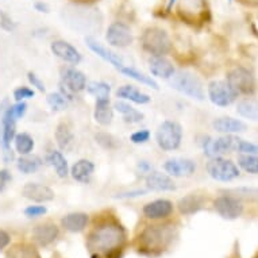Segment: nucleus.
Returning <instances> with one entry per match:
<instances>
[{
    "instance_id": "4c0bfd02",
    "label": "nucleus",
    "mask_w": 258,
    "mask_h": 258,
    "mask_svg": "<svg viewBox=\"0 0 258 258\" xmlns=\"http://www.w3.org/2000/svg\"><path fill=\"white\" fill-rule=\"evenodd\" d=\"M87 92L96 99H110L111 87L104 81H89L87 83Z\"/></svg>"
},
{
    "instance_id": "20e7f679",
    "label": "nucleus",
    "mask_w": 258,
    "mask_h": 258,
    "mask_svg": "<svg viewBox=\"0 0 258 258\" xmlns=\"http://www.w3.org/2000/svg\"><path fill=\"white\" fill-rule=\"evenodd\" d=\"M168 81L172 88L188 98L199 100V102H203L206 99L203 83L195 73L189 72V71H178V72H174L173 76Z\"/></svg>"
},
{
    "instance_id": "cd10ccee",
    "label": "nucleus",
    "mask_w": 258,
    "mask_h": 258,
    "mask_svg": "<svg viewBox=\"0 0 258 258\" xmlns=\"http://www.w3.org/2000/svg\"><path fill=\"white\" fill-rule=\"evenodd\" d=\"M89 223V215L85 212H71L61 219L62 227L69 233H81L87 229Z\"/></svg>"
},
{
    "instance_id": "79ce46f5",
    "label": "nucleus",
    "mask_w": 258,
    "mask_h": 258,
    "mask_svg": "<svg viewBox=\"0 0 258 258\" xmlns=\"http://www.w3.org/2000/svg\"><path fill=\"white\" fill-rule=\"evenodd\" d=\"M237 152L239 154H257L258 156V145L250 142V141H245L239 138L238 140Z\"/></svg>"
},
{
    "instance_id": "5fc2aeb1",
    "label": "nucleus",
    "mask_w": 258,
    "mask_h": 258,
    "mask_svg": "<svg viewBox=\"0 0 258 258\" xmlns=\"http://www.w3.org/2000/svg\"><path fill=\"white\" fill-rule=\"evenodd\" d=\"M35 7H37L41 13H47V7L45 5H37Z\"/></svg>"
},
{
    "instance_id": "f257e3e1",
    "label": "nucleus",
    "mask_w": 258,
    "mask_h": 258,
    "mask_svg": "<svg viewBox=\"0 0 258 258\" xmlns=\"http://www.w3.org/2000/svg\"><path fill=\"white\" fill-rule=\"evenodd\" d=\"M126 243V230L115 218L100 220L87 238L92 258H119Z\"/></svg>"
},
{
    "instance_id": "49530a36",
    "label": "nucleus",
    "mask_w": 258,
    "mask_h": 258,
    "mask_svg": "<svg viewBox=\"0 0 258 258\" xmlns=\"http://www.w3.org/2000/svg\"><path fill=\"white\" fill-rule=\"evenodd\" d=\"M149 192V189H141V188H137V189L133 190H126V192H120L118 195H115L116 199H133V198H140V196L146 195Z\"/></svg>"
},
{
    "instance_id": "ddd939ff",
    "label": "nucleus",
    "mask_w": 258,
    "mask_h": 258,
    "mask_svg": "<svg viewBox=\"0 0 258 258\" xmlns=\"http://www.w3.org/2000/svg\"><path fill=\"white\" fill-rule=\"evenodd\" d=\"M61 87L63 91L61 93L68 99L67 95L83 92L87 88V77L79 69L73 67H65L61 69Z\"/></svg>"
},
{
    "instance_id": "2f4dec72",
    "label": "nucleus",
    "mask_w": 258,
    "mask_h": 258,
    "mask_svg": "<svg viewBox=\"0 0 258 258\" xmlns=\"http://www.w3.org/2000/svg\"><path fill=\"white\" fill-rule=\"evenodd\" d=\"M47 162H49V165L55 170V173L57 176L61 178L68 177L69 174V165H68V161L65 158L62 153L59 152V150H51L49 154H47Z\"/></svg>"
},
{
    "instance_id": "37998d69",
    "label": "nucleus",
    "mask_w": 258,
    "mask_h": 258,
    "mask_svg": "<svg viewBox=\"0 0 258 258\" xmlns=\"http://www.w3.org/2000/svg\"><path fill=\"white\" fill-rule=\"evenodd\" d=\"M95 140L98 142L102 148L104 149H114L116 146V142H115L114 137L111 134H107V133H98L95 136Z\"/></svg>"
},
{
    "instance_id": "7ed1b4c3",
    "label": "nucleus",
    "mask_w": 258,
    "mask_h": 258,
    "mask_svg": "<svg viewBox=\"0 0 258 258\" xmlns=\"http://www.w3.org/2000/svg\"><path fill=\"white\" fill-rule=\"evenodd\" d=\"M176 14L180 21L190 27H203L211 22L208 0H176Z\"/></svg>"
},
{
    "instance_id": "c85d7f7f",
    "label": "nucleus",
    "mask_w": 258,
    "mask_h": 258,
    "mask_svg": "<svg viewBox=\"0 0 258 258\" xmlns=\"http://www.w3.org/2000/svg\"><path fill=\"white\" fill-rule=\"evenodd\" d=\"M54 137L55 142H57L58 148L61 149L62 152H69V150H72L73 145L76 142V137H75V133H73L72 127L65 122L58 123V126L55 127Z\"/></svg>"
},
{
    "instance_id": "5701e85b",
    "label": "nucleus",
    "mask_w": 258,
    "mask_h": 258,
    "mask_svg": "<svg viewBox=\"0 0 258 258\" xmlns=\"http://www.w3.org/2000/svg\"><path fill=\"white\" fill-rule=\"evenodd\" d=\"M149 71L153 76L162 80H169L176 72L173 63L165 55H152L149 58Z\"/></svg>"
},
{
    "instance_id": "a878e982",
    "label": "nucleus",
    "mask_w": 258,
    "mask_h": 258,
    "mask_svg": "<svg viewBox=\"0 0 258 258\" xmlns=\"http://www.w3.org/2000/svg\"><path fill=\"white\" fill-rule=\"evenodd\" d=\"M93 172H95V164L87 158H81V160L76 161L69 170L73 180L81 182V184H87V182L91 181Z\"/></svg>"
},
{
    "instance_id": "6ab92c4d",
    "label": "nucleus",
    "mask_w": 258,
    "mask_h": 258,
    "mask_svg": "<svg viewBox=\"0 0 258 258\" xmlns=\"http://www.w3.org/2000/svg\"><path fill=\"white\" fill-rule=\"evenodd\" d=\"M173 212V203L168 199H157L145 204L142 214L145 218L152 220H161L169 218Z\"/></svg>"
},
{
    "instance_id": "2eb2a0df",
    "label": "nucleus",
    "mask_w": 258,
    "mask_h": 258,
    "mask_svg": "<svg viewBox=\"0 0 258 258\" xmlns=\"http://www.w3.org/2000/svg\"><path fill=\"white\" fill-rule=\"evenodd\" d=\"M214 208L223 219L235 220L243 214V203L238 198L223 195L216 198Z\"/></svg>"
},
{
    "instance_id": "a19ab883",
    "label": "nucleus",
    "mask_w": 258,
    "mask_h": 258,
    "mask_svg": "<svg viewBox=\"0 0 258 258\" xmlns=\"http://www.w3.org/2000/svg\"><path fill=\"white\" fill-rule=\"evenodd\" d=\"M14 99H15V102H25L27 99H33L35 96L34 89H31L30 87H25V85H22V87H18V88L14 89Z\"/></svg>"
},
{
    "instance_id": "09e8293b",
    "label": "nucleus",
    "mask_w": 258,
    "mask_h": 258,
    "mask_svg": "<svg viewBox=\"0 0 258 258\" xmlns=\"http://www.w3.org/2000/svg\"><path fill=\"white\" fill-rule=\"evenodd\" d=\"M13 181V174L9 169H0V194L6 192L10 182Z\"/></svg>"
},
{
    "instance_id": "b1692460",
    "label": "nucleus",
    "mask_w": 258,
    "mask_h": 258,
    "mask_svg": "<svg viewBox=\"0 0 258 258\" xmlns=\"http://www.w3.org/2000/svg\"><path fill=\"white\" fill-rule=\"evenodd\" d=\"M212 127L216 133L220 134H230V136H235L239 133L246 132L245 122H242L241 119H235L233 116H220V118L214 119Z\"/></svg>"
},
{
    "instance_id": "864d4df0",
    "label": "nucleus",
    "mask_w": 258,
    "mask_h": 258,
    "mask_svg": "<svg viewBox=\"0 0 258 258\" xmlns=\"http://www.w3.org/2000/svg\"><path fill=\"white\" fill-rule=\"evenodd\" d=\"M138 168H140L141 170H144V172H146V173H149V172L152 170L150 165H149V164H148V161H141L140 164H138Z\"/></svg>"
},
{
    "instance_id": "c756f323",
    "label": "nucleus",
    "mask_w": 258,
    "mask_h": 258,
    "mask_svg": "<svg viewBox=\"0 0 258 258\" xmlns=\"http://www.w3.org/2000/svg\"><path fill=\"white\" fill-rule=\"evenodd\" d=\"M112 107L118 111L119 114L122 115L123 120L126 123H132V124H134V123L142 122L145 118L144 112H141V111H138L137 108H134V107H133L128 102H126V100H120V99H119V100H116V102L112 104Z\"/></svg>"
},
{
    "instance_id": "dca6fc26",
    "label": "nucleus",
    "mask_w": 258,
    "mask_h": 258,
    "mask_svg": "<svg viewBox=\"0 0 258 258\" xmlns=\"http://www.w3.org/2000/svg\"><path fill=\"white\" fill-rule=\"evenodd\" d=\"M22 196L27 200H31L34 203H47L54 200V190L50 186L39 182H27L22 188Z\"/></svg>"
},
{
    "instance_id": "9d476101",
    "label": "nucleus",
    "mask_w": 258,
    "mask_h": 258,
    "mask_svg": "<svg viewBox=\"0 0 258 258\" xmlns=\"http://www.w3.org/2000/svg\"><path fill=\"white\" fill-rule=\"evenodd\" d=\"M207 173L210 177L216 180V181L230 182L239 177L241 170L231 160L223 158V157H215L210 158V161L206 165Z\"/></svg>"
},
{
    "instance_id": "f704fd0d",
    "label": "nucleus",
    "mask_w": 258,
    "mask_h": 258,
    "mask_svg": "<svg viewBox=\"0 0 258 258\" xmlns=\"http://www.w3.org/2000/svg\"><path fill=\"white\" fill-rule=\"evenodd\" d=\"M237 112L242 118L258 122V102L254 99H242L237 104Z\"/></svg>"
},
{
    "instance_id": "a211bd4d",
    "label": "nucleus",
    "mask_w": 258,
    "mask_h": 258,
    "mask_svg": "<svg viewBox=\"0 0 258 258\" xmlns=\"http://www.w3.org/2000/svg\"><path fill=\"white\" fill-rule=\"evenodd\" d=\"M50 50L55 57H58L59 59H62L63 62L77 65V63H80L81 59H83V55H81L80 51L77 50L72 43H69L68 41H63V39L53 41V42L50 43Z\"/></svg>"
},
{
    "instance_id": "de8ad7c7",
    "label": "nucleus",
    "mask_w": 258,
    "mask_h": 258,
    "mask_svg": "<svg viewBox=\"0 0 258 258\" xmlns=\"http://www.w3.org/2000/svg\"><path fill=\"white\" fill-rule=\"evenodd\" d=\"M27 80H29L30 84L33 85V87H34L37 91H39V92H45V91H46L45 83L41 80V77H39L37 73H34V72L27 73Z\"/></svg>"
},
{
    "instance_id": "aec40b11",
    "label": "nucleus",
    "mask_w": 258,
    "mask_h": 258,
    "mask_svg": "<svg viewBox=\"0 0 258 258\" xmlns=\"http://www.w3.org/2000/svg\"><path fill=\"white\" fill-rule=\"evenodd\" d=\"M85 43L88 45L89 49H91L95 54L98 55V57H100L102 59H104V61H107L108 63H111V65H112L114 68L118 69V71L122 68V67L126 65L120 55L116 54L115 51L110 50L108 47H106L100 42H98L93 37H89V35L88 37H85Z\"/></svg>"
},
{
    "instance_id": "a18cd8bd",
    "label": "nucleus",
    "mask_w": 258,
    "mask_h": 258,
    "mask_svg": "<svg viewBox=\"0 0 258 258\" xmlns=\"http://www.w3.org/2000/svg\"><path fill=\"white\" fill-rule=\"evenodd\" d=\"M25 215L27 218H39V216L45 215L47 212V208L45 206H39V204H34V206H29L25 208Z\"/></svg>"
},
{
    "instance_id": "412c9836",
    "label": "nucleus",
    "mask_w": 258,
    "mask_h": 258,
    "mask_svg": "<svg viewBox=\"0 0 258 258\" xmlns=\"http://www.w3.org/2000/svg\"><path fill=\"white\" fill-rule=\"evenodd\" d=\"M145 182H146V188L149 190H154V192L176 190V184H174L173 178L168 173H162L158 170H150L145 178Z\"/></svg>"
},
{
    "instance_id": "473e14b6",
    "label": "nucleus",
    "mask_w": 258,
    "mask_h": 258,
    "mask_svg": "<svg viewBox=\"0 0 258 258\" xmlns=\"http://www.w3.org/2000/svg\"><path fill=\"white\" fill-rule=\"evenodd\" d=\"M42 164L43 161L41 160V157L35 156V154H26V156H21L17 160L18 170L23 174L35 173L42 166Z\"/></svg>"
},
{
    "instance_id": "58836bf2",
    "label": "nucleus",
    "mask_w": 258,
    "mask_h": 258,
    "mask_svg": "<svg viewBox=\"0 0 258 258\" xmlns=\"http://www.w3.org/2000/svg\"><path fill=\"white\" fill-rule=\"evenodd\" d=\"M238 166L246 173L258 174V156L257 154H239Z\"/></svg>"
},
{
    "instance_id": "f3484780",
    "label": "nucleus",
    "mask_w": 258,
    "mask_h": 258,
    "mask_svg": "<svg viewBox=\"0 0 258 258\" xmlns=\"http://www.w3.org/2000/svg\"><path fill=\"white\" fill-rule=\"evenodd\" d=\"M164 169L170 177H190L196 172L195 161L189 158H170L165 161Z\"/></svg>"
},
{
    "instance_id": "bb28decb",
    "label": "nucleus",
    "mask_w": 258,
    "mask_h": 258,
    "mask_svg": "<svg viewBox=\"0 0 258 258\" xmlns=\"http://www.w3.org/2000/svg\"><path fill=\"white\" fill-rule=\"evenodd\" d=\"M93 119L100 126H110L114 119V107L111 106L110 99H96Z\"/></svg>"
},
{
    "instance_id": "ea45409f",
    "label": "nucleus",
    "mask_w": 258,
    "mask_h": 258,
    "mask_svg": "<svg viewBox=\"0 0 258 258\" xmlns=\"http://www.w3.org/2000/svg\"><path fill=\"white\" fill-rule=\"evenodd\" d=\"M46 102L53 111H63L68 106V99L65 98L61 92L49 93Z\"/></svg>"
},
{
    "instance_id": "603ef678",
    "label": "nucleus",
    "mask_w": 258,
    "mask_h": 258,
    "mask_svg": "<svg viewBox=\"0 0 258 258\" xmlns=\"http://www.w3.org/2000/svg\"><path fill=\"white\" fill-rule=\"evenodd\" d=\"M238 3L245 7H250V9H257L258 0H237Z\"/></svg>"
},
{
    "instance_id": "4be33fe9",
    "label": "nucleus",
    "mask_w": 258,
    "mask_h": 258,
    "mask_svg": "<svg viewBox=\"0 0 258 258\" xmlns=\"http://www.w3.org/2000/svg\"><path fill=\"white\" fill-rule=\"evenodd\" d=\"M58 227L54 223H51V222H45V223L37 224L34 229H33V231H31L33 241L37 245L43 246V247L51 245L58 238Z\"/></svg>"
},
{
    "instance_id": "c9c22d12",
    "label": "nucleus",
    "mask_w": 258,
    "mask_h": 258,
    "mask_svg": "<svg viewBox=\"0 0 258 258\" xmlns=\"http://www.w3.org/2000/svg\"><path fill=\"white\" fill-rule=\"evenodd\" d=\"M14 146L17 150L18 154L26 156V154H31L34 150L35 142L33 137L27 134V133H17V136L14 138Z\"/></svg>"
},
{
    "instance_id": "423d86ee",
    "label": "nucleus",
    "mask_w": 258,
    "mask_h": 258,
    "mask_svg": "<svg viewBox=\"0 0 258 258\" xmlns=\"http://www.w3.org/2000/svg\"><path fill=\"white\" fill-rule=\"evenodd\" d=\"M182 141V127L176 120H164L156 132V142L164 152H173L180 148Z\"/></svg>"
},
{
    "instance_id": "e433bc0d",
    "label": "nucleus",
    "mask_w": 258,
    "mask_h": 258,
    "mask_svg": "<svg viewBox=\"0 0 258 258\" xmlns=\"http://www.w3.org/2000/svg\"><path fill=\"white\" fill-rule=\"evenodd\" d=\"M6 258H41L39 253L37 251L34 246L29 243H19L15 245L13 249L7 253Z\"/></svg>"
},
{
    "instance_id": "9b49d317",
    "label": "nucleus",
    "mask_w": 258,
    "mask_h": 258,
    "mask_svg": "<svg viewBox=\"0 0 258 258\" xmlns=\"http://www.w3.org/2000/svg\"><path fill=\"white\" fill-rule=\"evenodd\" d=\"M226 81L239 95H253L255 92V77L245 67H235L227 73Z\"/></svg>"
},
{
    "instance_id": "1a4fd4ad",
    "label": "nucleus",
    "mask_w": 258,
    "mask_h": 258,
    "mask_svg": "<svg viewBox=\"0 0 258 258\" xmlns=\"http://www.w3.org/2000/svg\"><path fill=\"white\" fill-rule=\"evenodd\" d=\"M238 137L230 136V134H222L218 138H211V137H204L202 141V148H203L204 156L208 158H215V157H222L226 153L237 152Z\"/></svg>"
},
{
    "instance_id": "3c124183",
    "label": "nucleus",
    "mask_w": 258,
    "mask_h": 258,
    "mask_svg": "<svg viewBox=\"0 0 258 258\" xmlns=\"http://www.w3.org/2000/svg\"><path fill=\"white\" fill-rule=\"evenodd\" d=\"M71 3L73 5H80V6H95L99 2H102V0H69Z\"/></svg>"
},
{
    "instance_id": "c03bdc74",
    "label": "nucleus",
    "mask_w": 258,
    "mask_h": 258,
    "mask_svg": "<svg viewBox=\"0 0 258 258\" xmlns=\"http://www.w3.org/2000/svg\"><path fill=\"white\" fill-rule=\"evenodd\" d=\"M150 137H152L150 132L144 128V130H138V132L133 133L132 136H130V141L136 145H144L146 142H149Z\"/></svg>"
},
{
    "instance_id": "393cba45",
    "label": "nucleus",
    "mask_w": 258,
    "mask_h": 258,
    "mask_svg": "<svg viewBox=\"0 0 258 258\" xmlns=\"http://www.w3.org/2000/svg\"><path fill=\"white\" fill-rule=\"evenodd\" d=\"M116 98L120 99V100H126V102L136 103V104H140V106H144V104H148L150 103L152 98L149 96L148 93L142 92L141 89L136 88L134 85H122L116 89Z\"/></svg>"
},
{
    "instance_id": "8fccbe9b",
    "label": "nucleus",
    "mask_w": 258,
    "mask_h": 258,
    "mask_svg": "<svg viewBox=\"0 0 258 258\" xmlns=\"http://www.w3.org/2000/svg\"><path fill=\"white\" fill-rule=\"evenodd\" d=\"M11 243V237L5 230H0V251Z\"/></svg>"
},
{
    "instance_id": "72a5a7b5",
    "label": "nucleus",
    "mask_w": 258,
    "mask_h": 258,
    "mask_svg": "<svg viewBox=\"0 0 258 258\" xmlns=\"http://www.w3.org/2000/svg\"><path fill=\"white\" fill-rule=\"evenodd\" d=\"M119 72L122 73L123 76L128 77V79H132V80L137 81V83H141V84L146 85V87H150L153 89H158V84H157V81L153 79L152 76H148V75H145L144 72H141L138 69L133 68L130 65H124L122 68L119 69Z\"/></svg>"
},
{
    "instance_id": "0eeeda50",
    "label": "nucleus",
    "mask_w": 258,
    "mask_h": 258,
    "mask_svg": "<svg viewBox=\"0 0 258 258\" xmlns=\"http://www.w3.org/2000/svg\"><path fill=\"white\" fill-rule=\"evenodd\" d=\"M18 116L14 114L11 106L5 111L0 122V146L3 152V158L6 162H11L14 160V152L11 149V144L17 136V123Z\"/></svg>"
},
{
    "instance_id": "f8f14e48",
    "label": "nucleus",
    "mask_w": 258,
    "mask_h": 258,
    "mask_svg": "<svg viewBox=\"0 0 258 258\" xmlns=\"http://www.w3.org/2000/svg\"><path fill=\"white\" fill-rule=\"evenodd\" d=\"M208 99L218 107H229L238 99V93L234 91L226 80H214L207 87Z\"/></svg>"
},
{
    "instance_id": "39448f33",
    "label": "nucleus",
    "mask_w": 258,
    "mask_h": 258,
    "mask_svg": "<svg viewBox=\"0 0 258 258\" xmlns=\"http://www.w3.org/2000/svg\"><path fill=\"white\" fill-rule=\"evenodd\" d=\"M141 45L152 55H166L173 49V43L168 31L157 26L145 29L141 37Z\"/></svg>"
},
{
    "instance_id": "f03ea898",
    "label": "nucleus",
    "mask_w": 258,
    "mask_h": 258,
    "mask_svg": "<svg viewBox=\"0 0 258 258\" xmlns=\"http://www.w3.org/2000/svg\"><path fill=\"white\" fill-rule=\"evenodd\" d=\"M174 230L170 224H154L142 230L138 237V251L146 255H158L172 243Z\"/></svg>"
},
{
    "instance_id": "7c9ffc66",
    "label": "nucleus",
    "mask_w": 258,
    "mask_h": 258,
    "mask_svg": "<svg viewBox=\"0 0 258 258\" xmlns=\"http://www.w3.org/2000/svg\"><path fill=\"white\" fill-rule=\"evenodd\" d=\"M204 206V199L202 196L195 195V194H189V195L184 196L177 202L178 211L181 212L182 215H194L196 212H199Z\"/></svg>"
},
{
    "instance_id": "6e6d98bb",
    "label": "nucleus",
    "mask_w": 258,
    "mask_h": 258,
    "mask_svg": "<svg viewBox=\"0 0 258 258\" xmlns=\"http://www.w3.org/2000/svg\"><path fill=\"white\" fill-rule=\"evenodd\" d=\"M257 258H258V257H257Z\"/></svg>"
},
{
    "instance_id": "6e6552de",
    "label": "nucleus",
    "mask_w": 258,
    "mask_h": 258,
    "mask_svg": "<svg viewBox=\"0 0 258 258\" xmlns=\"http://www.w3.org/2000/svg\"><path fill=\"white\" fill-rule=\"evenodd\" d=\"M99 13L92 10V6H80L71 3L69 7L63 9V19L67 23L72 25L76 29H88L96 22H100Z\"/></svg>"
},
{
    "instance_id": "4468645a",
    "label": "nucleus",
    "mask_w": 258,
    "mask_h": 258,
    "mask_svg": "<svg viewBox=\"0 0 258 258\" xmlns=\"http://www.w3.org/2000/svg\"><path fill=\"white\" fill-rule=\"evenodd\" d=\"M106 41L110 46L118 49L130 46L134 41L130 26L120 21L112 22L106 31Z\"/></svg>"
}]
</instances>
